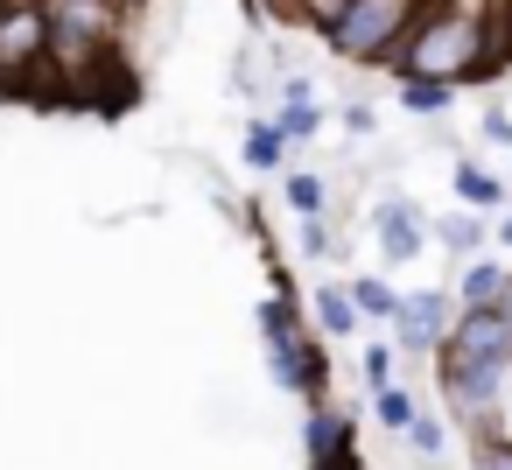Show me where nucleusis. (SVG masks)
I'll return each mask as SVG.
<instances>
[{"instance_id": "obj_1", "label": "nucleus", "mask_w": 512, "mask_h": 470, "mask_svg": "<svg viewBox=\"0 0 512 470\" xmlns=\"http://www.w3.org/2000/svg\"><path fill=\"white\" fill-rule=\"evenodd\" d=\"M484 71H491V29L470 0H414L407 43L393 50V78L456 92V78H484Z\"/></svg>"}, {"instance_id": "obj_2", "label": "nucleus", "mask_w": 512, "mask_h": 470, "mask_svg": "<svg viewBox=\"0 0 512 470\" xmlns=\"http://www.w3.org/2000/svg\"><path fill=\"white\" fill-rule=\"evenodd\" d=\"M260 337H267L274 379H281L288 393H302L309 407H323V400H330V358H323V344L302 330L295 295H288V274H274V295L260 302Z\"/></svg>"}, {"instance_id": "obj_3", "label": "nucleus", "mask_w": 512, "mask_h": 470, "mask_svg": "<svg viewBox=\"0 0 512 470\" xmlns=\"http://www.w3.org/2000/svg\"><path fill=\"white\" fill-rule=\"evenodd\" d=\"M127 29V8L113 0H50V78H85L99 64H113Z\"/></svg>"}, {"instance_id": "obj_4", "label": "nucleus", "mask_w": 512, "mask_h": 470, "mask_svg": "<svg viewBox=\"0 0 512 470\" xmlns=\"http://www.w3.org/2000/svg\"><path fill=\"white\" fill-rule=\"evenodd\" d=\"M407 22H414V0H351V15L323 43L344 64H393V50L407 43Z\"/></svg>"}, {"instance_id": "obj_5", "label": "nucleus", "mask_w": 512, "mask_h": 470, "mask_svg": "<svg viewBox=\"0 0 512 470\" xmlns=\"http://www.w3.org/2000/svg\"><path fill=\"white\" fill-rule=\"evenodd\" d=\"M22 78H50V0H8L0 8V85L29 92Z\"/></svg>"}, {"instance_id": "obj_6", "label": "nucleus", "mask_w": 512, "mask_h": 470, "mask_svg": "<svg viewBox=\"0 0 512 470\" xmlns=\"http://www.w3.org/2000/svg\"><path fill=\"white\" fill-rule=\"evenodd\" d=\"M435 358L442 365H512V309H463Z\"/></svg>"}, {"instance_id": "obj_7", "label": "nucleus", "mask_w": 512, "mask_h": 470, "mask_svg": "<svg viewBox=\"0 0 512 470\" xmlns=\"http://www.w3.org/2000/svg\"><path fill=\"white\" fill-rule=\"evenodd\" d=\"M505 386H512V365H442V393L463 421H491Z\"/></svg>"}, {"instance_id": "obj_8", "label": "nucleus", "mask_w": 512, "mask_h": 470, "mask_svg": "<svg viewBox=\"0 0 512 470\" xmlns=\"http://www.w3.org/2000/svg\"><path fill=\"white\" fill-rule=\"evenodd\" d=\"M302 449H309V470H344L351 456H358V435H351V414L344 407H309V421H302Z\"/></svg>"}, {"instance_id": "obj_9", "label": "nucleus", "mask_w": 512, "mask_h": 470, "mask_svg": "<svg viewBox=\"0 0 512 470\" xmlns=\"http://www.w3.org/2000/svg\"><path fill=\"white\" fill-rule=\"evenodd\" d=\"M393 337H400V351H442V337H449V295H400V316H393Z\"/></svg>"}, {"instance_id": "obj_10", "label": "nucleus", "mask_w": 512, "mask_h": 470, "mask_svg": "<svg viewBox=\"0 0 512 470\" xmlns=\"http://www.w3.org/2000/svg\"><path fill=\"white\" fill-rule=\"evenodd\" d=\"M372 232H379V253H386V260H414L421 239H428V225H421L414 204H379V211H372Z\"/></svg>"}, {"instance_id": "obj_11", "label": "nucleus", "mask_w": 512, "mask_h": 470, "mask_svg": "<svg viewBox=\"0 0 512 470\" xmlns=\"http://www.w3.org/2000/svg\"><path fill=\"white\" fill-rule=\"evenodd\" d=\"M498 295H512V274L491 267V260H477V267L463 274V309H505Z\"/></svg>"}, {"instance_id": "obj_12", "label": "nucleus", "mask_w": 512, "mask_h": 470, "mask_svg": "<svg viewBox=\"0 0 512 470\" xmlns=\"http://www.w3.org/2000/svg\"><path fill=\"white\" fill-rule=\"evenodd\" d=\"M281 162H288L281 120H253V127H246V169H281Z\"/></svg>"}, {"instance_id": "obj_13", "label": "nucleus", "mask_w": 512, "mask_h": 470, "mask_svg": "<svg viewBox=\"0 0 512 470\" xmlns=\"http://www.w3.org/2000/svg\"><path fill=\"white\" fill-rule=\"evenodd\" d=\"M351 302H358V323H393V316H400V295H393L379 274H358V281H351Z\"/></svg>"}, {"instance_id": "obj_14", "label": "nucleus", "mask_w": 512, "mask_h": 470, "mask_svg": "<svg viewBox=\"0 0 512 470\" xmlns=\"http://www.w3.org/2000/svg\"><path fill=\"white\" fill-rule=\"evenodd\" d=\"M309 302H316L323 337H351V330H358V302H351V288H316Z\"/></svg>"}, {"instance_id": "obj_15", "label": "nucleus", "mask_w": 512, "mask_h": 470, "mask_svg": "<svg viewBox=\"0 0 512 470\" xmlns=\"http://www.w3.org/2000/svg\"><path fill=\"white\" fill-rule=\"evenodd\" d=\"M456 197H463L470 211H491V204H505V183H498V176H484L477 162H463V169H456Z\"/></svg>"}, {"instance_id": "obj_16", "label": "nucleus", "mask_w": 512, "mask_h": 470, "mask_svg": "<svg viewBox=\"0 0 512 470\" xmlns=\"http://www.w3.org/2000/svg\"><path fill=\"white\" fill-rule=\"evenodd\" d=\"M281 197H288V211H295V218H323V197H330V190H323V176L295 169V176L281 183Z\"/></svg>"}, {"instance_id": "obj_17", "label": "nucleus", "mask_w": 512, "mask_h": 470, "mask_svg": "<svg viewBox=\"0 0 512 470\" xmlns=\"http://www.w3.org/2000/svg\"><path fill=\"white\" fill-rule=\"evenodd\" d=\"M372 407H379V428H393V435H407V428L421 421V407H414V393H407V386H386V393H372Z\"/></svg>"}, {"instance_id": "obj_18", "label": "nucleus", "mask_w": 512, "mask_h": 470, "mask_svg": "<svg viewBox=\"0 0 512 470\" xmlns=\"http://www.w3.org/2000/svg\"><path fill=\"white\" fill-rule=\"evenodd\" d=\"M484 29H491V71H498V64H512V0H491Z\"/></svg>"}, {"instance_id": "obj_19", "label": "nucleus", "mask_w": 512, "mask_h": 470, "mask_svg": "<svg viewBox=\"0 0 512 470\" xmlns=\"http://www.w3.org/2000/svg\"><path fill=\"white\" fill-rule=\"evenodd\" d=\"M274 120H281V134H288V148H295V141H316V127H323L316 99H302V106H281Z\"/></svg>"}, {"instance_id": "obj_20", "label": "nucleus", "mask_w": 512, "mask_h": 470, "mask_svg": "<svg viewBox=\"0 0 512 470\" xmlns=\"http://www.w3.org/2000/svg\"><path fill=\"white\" fill-rule=\"evenodd\" d=\"M295 15H302L309 29H323V36H330V29L351 15V0H295Z\"/></svg>"}, {"instance_id": "obj_21", "label": "nucleus", "mask_w": 512, "mask_h": 470, "mask_svg": "<svg viewBox=\"0 0 512 470\" xmlns=\"http://www.w3.org/2000/svg\"><path fill=\"white\" fill-rule=\"evenodd\" d=\"M400 106H407V113H442V106H449V85H421V78H414V85H400Z\"/></svg>"}, {"instance_id": "obj_22", "label": "nucleus", "mask_w": 512, "mask_h": 470, "mask_svg": "<svg viewBox=\"0 0 512 470\" xmlns=\"http://www.w3.org/2000/svg\"><path fill=\"white\" fill-rule=\"evenodd\" d=\"M393 358H400L393 344H372V351H365V386H372V393H386V386H393Z\"/></svg>"}, {"instance_id": "obj_23", "label": "nucleus", "mask_w": 512, "mask_h": 470, "mask_svg": "<svg viewBox=\"0 0 512 470\" xmlns=\"http://www.w3.org/2000/svg\"><path fill=\"white\" fill-rule=\"evenodd\" d=\"M302 253H316V260H323V253H337V239H330V225H323V218H302Z\"/></svg>"}, {"instance_id": "obj_24", "label": "nucleus", "mask_w": 512, "mask_h": 470, "mask_svg": "<svg viewBox=\"0 0 512 470\" xmlns=\"http://www.w3.org/2000/svg\"><path fill=\"white\" fill-rule=\"evenodd\" d=\"M407 442H414L421 456H442V421H428V414H421V421L407 428Z\"/></svg>"}, {"instance_id": "obj_25", "label": "nucleus", "mask_w": 512, "mask_h": 470, "mask_svg": "<svg viewBox=\"0 0 512 470\" xmlns=\"http://www.w3.org/2000/svg\"><path fill=\"white\" fill-rule=\"evenodd\" d=\"M442 239H449L456 253H470V246H477V225H470V218H442Z\"/></svg>"}, {"instance_id": "obj_26", "label": "nucleus", "mask_w": 512, "mask_h": 470, "mask_svg": "<svg viewBox=\"0 0 512 470\" xmlns=\"http://www.w3.org/2000/svg\"><path fill=\"white\" fill-rule=\"evenodd\" d=\"M484 134H491L498 148H512V120H505V113H491V120H484Z\"/></svg>"}, {"instance_id": "obj_27", "label": "nucleus", "mask_w": 512, "mask_h": 470, "mask_svg": "<svg viewBox=\"0 0 512 470\" xmlns=\"http://www.w3.org/2000/svg\"><path fill=\"white\" fill-rule=\"evenodd\" d=\"M484 470H512V449H505V442H491V449H484Z\"/></svg>"}, {"instance_id": "obj_28", "label": "nucleus", "mask_w": 512, "mask_h": 470, "mask_svg": "<svg viewBox=\"0 0 512 470\" xmlns=\"http://www.w3.org/2000/svg\"><path fill=\"white\" fill-rule=\"evenodd\" d=\"M505 246H512V218H505Z\"/></svg>"}, {"instance_id": "obj_29", "label": "nucleus", "mask_w": 512, "mask_h": 470, "mask_svg": "<svg viewBox=\"0 0 512 470\" xmlns=\"http://www.w3.org/2000/svg\"><path fill=\"white\" fill-rule=\"evenodd\" d=\"M0 8H8V0H0Z\"/></svg>"}, {"instance_id": "obj_30", "label": "nucleus", "mask_w": 512, "mask_h": 470, "mask_svg": "<svg viewBox=\"0 0 512 470\" xmlns=\"http://www.w3.org/2000/svg\"><path fill=\"white\" fill-rule=\"evenodd\" d=\"M505 309H512V302H505Z\"/></svg>"}]
</instances>
